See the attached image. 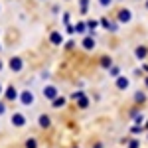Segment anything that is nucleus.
I'll return each instance as SVG.
<instances>
[{"label":"nucleus","instance_id":"nucleus-15","mask_svg":"<svg viewBox=\"0 0 148 148\" xmlns=\"http://www.w3.org/2000/svg\"><path fill=\"white\" fill-rule=\"evenodd\" d=\"M136 56H138V57H144L146 53H144V49H140V47H138V49H136Z\"/></svg>","mask_w":148,"mask_h":148},{"label":"nucleus","instance_id":"nucleus-12","mask_svg":"<svg viewBox=\"0 0 148 148\" xmlns=\"http://www.w3.org/2000/svg\"><path fill=\"white\" fill-rule=\"evenodd\" d=\"M26 148H38V144H36V138H28V140H26Z\"/></svg>","mask_w":148,"mask_h":148},{"label":"nucleus","instance_id":"nucleus-1","mask_svg":"<svg viewBox=\"0 0 148 148\" xmlns=\"http://www.w3.org/2000/svg\"><path fill=\"white\" fill-rule=\"evenodd\" d=\"M18 99H20V103H22L24 107H32V105L36 103V97H34V93H32V91H28V89L20 93V95H18Z\"/></svg>","mask_w":148,"mask_h":148},{"label":"nucleus","instance_id":"nucleus-4","mask_svg":"<svg viewBox=\"0 0 148 148\" xmlns=\"http://www.w3.org/2000/svg\"><path fill=\"white\" fill-rule=\"evenodd\" d=\"M44 97H46V99H51V101H53V99L57 97V89L53 87V85H46V87H44Z\"/></svg>","mask_w":148,"mask_h":148},{"label":"nucleus","instance_id":"nucleus-9","mask_svg":"<svg viewBox=\"0 0 148 148\" xmlns=\"http://www.w3.org/2000/svg\"><path fill=\"white\" fill-rule=\"evenodd\" d=\"M119 18H121V22H128V20H130V12L128 10H121Z\"/></svg>","mask_w":148,"mask_h":148},{"label":"nucleus","instance_id":"nucleus-17","mask_svg":"<svg viewBox=\"0 0 148 148\" xmlns=\"http://www.w3.org/2000/svg\"><path fill=\"white\" fill-rule=\"evenodd\" d=\"M2 91H4V89H2V83H0V95H2Z\"/></svg>","mask_w":148,"mask_h":148},{"label":"nucleus","instance_id":"nucleus-16","mask_svg":"<svg viewBox=\"0 0 148 148\" xmlns=\"http://www.w3.org/2000/svg\"><path fill=\"white\" fill-rule=\"evenodd\" d=\"M2 67H4V63H2V59H0V71H2Z\"/></svg>","mask_w":148,"mask_h":148},{"label":"nucleus","instance_id":"nucleus-2","mask_svg":"<svg viewBox=\"0 0 148 148\" xmlns=\"http://www.w3.org/2000/svg\"><path fill=\"white\" fill-rule=\"evenodd\" d=\"M10 69L14 71V73H20L24 69V61H22V57H10Z\"/></svg>","mask_w":148,"mask_h":148},{"label":"nucleus","instance_id":"nucleus-6","mask_svg":"<svg viewBox=\"0 0 148 148\" xmlns=\"http://www.w3.org/2000/svg\"><path fill=\"white\" fill-rule=\"evenodd\" d=\"M38 125L42 126V128H47V126L51 125V121H49V116H47V114H40V119H38Z\"/></svg>","mask_w":148,"mask_h":148},{"label":"nucleus","instance_id":"nucleus-3","mask_svg":"<svg viewBox=\"0 0 148 148\" xmlns=\"http://www.w3.org/2000/svg\"><path fill=\"white\" fill-rule=\"evenodd\" d=\"M10 123L16 126V128H22V126L26 125V116H24L22 113H14V114L10 116Z\"/></svg>","mask_w":148,"mask_h":148},{"label":"nucleus","instance_id":"nucleus-13","mask_svg":"<svg viewBox=\"0 0 148 148\" xmlns=\"http://www.w3.org/2000/svg\"><path fill=\"white\" fill-rule=\"evenodd\" d=\"M111 2H113V0H99V4H101L103 8H107V6H111Z\"/></svg>","mask_w":148,"mask_h":148},{"label":"nucleus","instance_id":"nucleus-18","mask_svg":"<svg viewBox=\"0 0 148 148\" xmlns=\"http://www.w3.org/2000/svg\"><path fill=\"white\" fill-rule=\"evenodd\" d=\"M0 49H2V46H0Z\"/></svg>","mask_w":148,"mask_h":148},{"label":"nucleus","instance_id":"nucleus-7","mask_svg":"<svg viewBox=\"0 0 148 148\" xmlns=\"http://www.w3.org/2000/svg\"><path fill=\"white\" fill-rule=\"evenodd\" d=\"M49 40H51V44H53V46H59V44H61V42H63V36L59 34V32H53V34H51V38H49Z\"/></svg>","mask_w":148,"mask_h":148},{"label":"nucleus","instance_id":"nucleus-11","mask_svg":"<svg viewBox=\"0 0 148 148\" xmlns=\"http://www.w3.org/2000/svg\"><path fill=\"white\" fill-rule=\"evenodd\" d=\"M63 105H65V99L63 97H56L53 99V107H63Z\"/></svg>","mask_w":148,"mask_h":148},{"label":"nucleus","instance_id":"nucleus-14","mask_svg":"<svg viewBox=\"0 0 148 148\" xmlns=\"http://www.w3.org/2000/svg\"><path fill=\"white\" fill-rule=\"evenodd\" d=\"M4 113H6V105L0 101V114H4Z\"/></svg>","mask_w":148,"mask_h":148},{"label":"nucleus","instance_id":"nucleus-8","mask_svg":"<svg viewBox=\"0 0 148 148\" xmlns=\"http://www.w3.org/2000/svg\"><path fill=\"white\" fill-rule=\"evenodd\" d=\"M83 47H85V49H93V47H95V40L85 38V40H83Z\"/></svg>","mask_w":148,"mask_h":148},{"label":"nucleus","instance_id":"nucleus-10","mask_svg":"<svg viewBox=\"0 0 148 148\" xmlns=\"http://www.w3.org/2000/svg\"><path fill=\"white\" fill-rule=\"evenodd\" d=\"M116 85H119V89H126L128 87V79L126 77H121V79L116 81Z\"/></svg>","mask_w":148,"mask_h":148},{"label":"nucleus","instance_id":"nucleus-5","mask_svg":"<svg viewBox=\"0 0 148 148\" xmlns=\"http://www.w3.org/2000/svg\"><path fill=\"white\" fill-rule=\"evenodd\" d=\"M6 101H14V99H18V91H16V87L14 85H10L8 89H6Z\"/></svg>","mask_w":148,"mask_h":148}]
</instances>
